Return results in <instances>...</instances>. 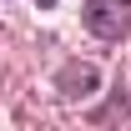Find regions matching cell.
<instances>
[{"instance_id":"6da1fadb","label":"cell","mask_w":131,"mask_h":131,"mask_svg":"<svg viewBox=\"0 0 131 131\" xmlns=\"http://www.w3.org/2000/svg\"><path fill=\"white\" fill-rule=\"evenodd\" d=\"M86 25L101 40H121L131 30V0H86Z\"/></svg>"},{"instance_id":"7a4b0ae2","label":"cell","mask_w":131,"mask_h":131,"mask_svg":"<svg viewBox=\"0 0 131 131\" xmlns=\"http://www.w3.org/2000/svg\"><path fill=\"white\" fill-rule=\"evenodd\" d=\"M40 5H56V0H40Z\"/></svg>"}]
</instances>
